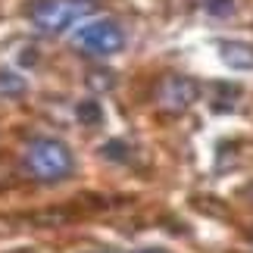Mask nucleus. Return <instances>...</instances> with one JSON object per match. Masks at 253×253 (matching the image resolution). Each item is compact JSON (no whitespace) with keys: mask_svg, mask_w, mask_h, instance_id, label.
I'll return each mask as SVG.
<instances>
[{"mask_svg":"<svg viewBox=\"0 0 253 253\" xmlns=\"http://www.w3.org/2000/svg\"><path fill=\"white\" fill-rule=\"evenodd\" d=\"M235 6H238V0H207V9L212 16H228V13H235Z\"/></svg>","mask_w":253,"mask_h":253,"instance_id":"nucleus-8","label":"nucleus"},{"mask_svg":"<svg viewBox=\"0 0 253 253\" xmlns=\"http://www.w3.org/2000/svg\"><path fill=\"white\" fill-rule=\"evenodd\" d=\"M244 200H250V203H253V181H250L247 188H244Z\"/></svg>","mask_w":253,"mask_h":253,"instance_id":"nucleus-10","label":"nucleus"},{"mask_svg":"<svg viewBox=\"0 0 253 253\" xmlns=\"http://www.w3.org/2000/svg\"><path fill=\"white\" fill-rule=\"evenodd\" d=\"M134 253H169V250H160V247H144V250H134Z\"/></svg>","mask_w":253,"mask_h":253,"instance_id":"nucleus-9","label":"nucleus"},{"mask_svg":"<svg viewBox=\"0 0 253 253\" xmlns=\"http://www.w3.org/2000/svg\"><path fill=\"white\" fill-rule=\"evenodd\" d=\"M197 97H200V84L194 79H188V75H178V72L163 75L157 82V87H153V103H157V110L166 113V116L188 113L191 106L197 103Z\"/></svg>","mask_w":253,"mask_h":253,"instance_id":"nucleus-4","label":"nucleus"},{"mask_svg":"<svg viewBox=\"0 0 253 253\" xmlns=\"http://www.w3.org/2000/svg\"><path fill=\"white\" fill-rule=\"evenodd\" d=\"M28 91V82H25V75L22 72H16V69H9V66H0V97H22Z\"/></svg>","mask_w":253,"mask_h":253,"instance_id":"nucleus-6","label":"nucleus"},{"mask_svg":"<svg viewBox=\"0 0 253 253\" xmlns=\"http://www.w3.org/2000/svg\"><path fill=\"white\" fill-rule=\"evenodd\" d=\"M72 44L84 56H113L125 47V32L116 19H91L75 32Z\"/></svg>","mask_w":253,"mask_h":253,"instance_id":"nucleus-3","label":"nucleus"},{"mask_svg":"<svg viewBox=\"0 0 253 253\" xmlns=\"http://www.w3.org/2000/svg\"><path fill=\"white\" fill-rule=\"evenodd\" d=\"M25 169L38 181H63L75 172V157L60 138H32L25 144Z\"/></svg>","mask_w":253,"mask_h":253,"instance_id":"nucleus-1","label":"nucleus"},{"mask_svg":"<svg viewBox=\"0 0 253 253\" xmlns=\"http://www.w3.org/2000/svg\"><path fill=\"white\" fill-rule=\"evenodd\" d=\"M219 60L235 72H250L253 69V44H247V41H222L219 44Z\"/></svg>","mask_w":253,"mask_h":253,"instance_id":"nucleus-5","label":"nucleus"},{"mask_svg":"<svg viewBox=\"0 0 253 253\" xmlns=\"http://www.w3.org/2000/svg\"><path fill=\"white\" fill-rule=\"evenodd\" d=\"M100 253H110V250H100Z\"/></svg>","mask_w":253,"mask_h":253,"instance_id":"nucleus-11","label":"nucleus"},{"mask_svg":"<svg viewBox=\"0 0 253 253\" xmlns=\"http://www.w3.org/2000/svg\"><path fill=\"white\" fill-rule=\"evenodd\" d=\"M79 119L87 122V125H100V119H103L100 103H97V100H84V103L79 106Z\"/></svg>","mask_w":253,"mask_h":253,"instance_id":"nucleus-7","label":"nucleus"},{"mask_svg":"<svg viewBox=\"0 0 253 253\" xmlns=\"http://www.w3.org/2000/svg\"><path fill=\"white\" fill-rule=\"evenodd\" d=\"M97 9V0H32L25 16L41 35H63L66 28L87 19Z\"/></svg>","mask_w":253,"mask_h":253,"instance_id":"nucleus-2","label":"nucleus"}]
</instances>
